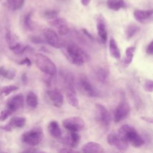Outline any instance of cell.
<instances>
[{"label":"cell","instance_id":"cell-1","mask_svg":"<svg viewBox=\"0 0 153 153\" xmlns=\"http://www.w3.org/2000/svg\"><path fill=\"white\" fill-rule=\"evenodd\" d=\"M61 48L66 58L75 65L82 66L90 59L88 54L79 46L74 43L62 44Z\"/></svg>","mask_w":153,"mask_h":153},{"label":"cell","instance_id":"cell-2","mask_svg":"<svg viewBox=\"0 0 153 153\" xmlns=\"http://www.w3.org/2000/svg\"><path fill=\"white\" fill-rule=\"evenodd\" d=\"M117 134L128 145L135 148L142 146L144 143V139L137 132L136 129L127 124L122 126L118 130Z\"/></svg>","mask_w":153,"mask_h":153},{"label":"cell","instance_id":"cell-3","mask_svg":"<svg viewBox=\"0 0 153 153\" xmlns=\"http://www.w3.org/2000/svg\"><path fill=\"white\" fill-rule=\"evenodd\" d=\"M35 64L37 68L47 75L54 76L57 73V69L54 62L45 55L37 53L35 58Z\"/></svg>","mask_w":153,"mask_h":153},{"label":"cell","instance_id":"cell-4","mask_svg":"<svg viewBox=\"0 0 153 153\" xmlns=\"http://www.w3.org/2000/svg\"><path fill=\"white\" fill-rule=\"evenodd\" d=\"M43 134L41 127H36L25 132L22 136V140L27 145L34 146L42 141Z\"/></svg>","mask_w":153,"mask_h":153},{"label":"cell","instance_id":"cell-5","mask_svg":"<svg viewBox=\"0 0 153 153\" xmlns=\"http://www.w3.org/2000/svg\"><path fill=\"white\" fill-rule=\"evenodd\" d=\"M63 127L70 131L78 132L85 127V122L79 117H71L63 121Z\"/></svg>","mask_w":153,"mask_h":153},{"label":"cell","instance_id":"cell-6","mask_svg":"<svg viewBox=\"0 0 153 153\" xmlns=\"http://www.w3.org/2000/svg\"><path fill=\"white\" fill-rule=\"evenodd\" d=\"M96 116L97 121L104 127L108 128L111 123V115L108 110L102 104L96 105Z\"/></svg>","mask_w":153,"mask_h":153},{"label":"cell","instance_id":"cell-7","mask_svg":"<svg viewBox=\"0 0 153 153\" xmlns=\"http://www.w3.org/2000/svg\"><path fill=\"white\" fill-rule=\"evenodd\" d=\"M44 37L45 42L55 48H60L62 43L59 39L57 32L51 28H45L43 30Z\"/></svg>","mask_w":153,"mask_h":153},{"label":"cell","instance_id":"cell-8","mask_svg":"<svg viewBox=\"0 0 153 153\" xmlns=\"http://www.w3.org/2000/svg\"><path fill=\"white\" fill-rule=\"evenodd\" d=\"M79 84L81 90L88 96L95 97L99 96L98 90L92 85L88 79L85 76H82L80 78Z\"/></svg>","mask_w":153,"mask_h":153},{"label":"cell","instance_id":"cell-9","mask_svg":"<svg viewBox=\"0 0 153 153\" xmlns=\"http://www.w3.org/2000/svg\"><path fill=\"white\" fill-rule=\"evenodd\" d=\"M130 108L128 103L125 101H121L115 109L114 112V121L115 123H119L123 119L127 117L130 113Z\"/></svg>","mask_w":153,"mask_h":153},{"label":"cell","instance_id":"cell-10","mask_svg":"<svg viewBox=\"0 0 153 153\" xmlns=\"http://www.w3.org/2000/svg\"><path fill=\"white\" fill-rule=\"evenodd\" d=\"M24 96L22 93L17 94L11 97L7 102V109L12 112L22 109L24 106Z\"/></svg>","mask_w":153,"mask_h":153},{"label":"cell","instance_id":"cell-11","mask_svg":"<svg viewBox=\"0 0 153 153\" xmlns=\"http://www.w3.org/2000/svg\"><path fill=\"white\" fill-rule=\"evenodd\" d=\"M49 23L51 26L55 27L57 30V32L60 35H66L69 32V28L67 22L63 18L57 17L50 20Z\"/></svg>","mask_w":153,"mask_h":153},{"label":"cell","instance_id":"cell-12","mask_svg":"<svg viewBox=\"0 0 153 153\" xmlns=\"http://www.w3.org/2000/svg\"><path fill=\"white\" fill-rule=\"evenodd\" d=\"M96 27L100 41L102 44L106 43L108 39V31L105 20L102 15H99L96 18Z\"/></svg>","mask_w":153,"mask_h":153},{"label":"cell","instance_id":"cell-13","mask_svg":"<svg viewBox=\"0 0 153 153\" xmlns=\"http://www.w3.org/2000/svg\"><path fill=\"white\" fill-rule=\"evenodd\" d=\"M107 141L110 145L114 146L120 151H126L128 146V144L123 140L117 134H109L107 137Z\"/></svg>","mask_w":153,"mask_h":153},{"label":"cell","instance_id":"cell-14","mask_svg":"<svg viewBox=\"0 0 153 153\" xmlns=\"http://www.w3.org/2000/svg\"><path fill=\"white\" fill-rule=\"evenodd\" d=\"M47 95L54 106L60 108L62 106L63 103V96L58 89L54 88L47 90Z\"/></svg>","mask_w":153,"mask_h":153},{"label":"cell","instance_id":"cell-15","mask_svg":"<svg viewBox=\"0 0 153 153\" xmlns=\"http://www.w3.org/2000/svg\"><path fill=\"white\" fill-rule=\"evenodd\" d=\"M152 14V10H136L133 13V16L136 20L143 23L151 20Z\"/></svg>","mask_w":153,"mask_h":153},{"label":"cell","instance_id":"cell-16","mask_svg":"<svg viewBox=\"0 0 153 153\" xmlns=\"http://www.w3.org/2000/svg\"><path fill=\"white\" fill-rule=\"evenodd\" d=\"M60 76L64 83L66 90L75 91L74 76L72 73L68 71H61Z\"/></svg>","mask_w":153,"mask_h":153},{"label":"cell","instance_id":"cell-17","mask_svg":"<svg viewBox=\"0 0 153 153\" xmlns=\"http://www.w3.org/2000/svg\"><path fill=\"white\" fill-rule=\"evenodd\" d=\"M82 151L83 152L102 153L104 152V149L103 146L100 144L91 141L85 143L82 146Z\"/></svg>","mask_w":153,"mask_h":153},{"label":"cell","instance_id":"cell-18","mask_svg":"<svg viewBox=\"0 0 153 153\" xmlns=\"http://www.w3.org/2000/svg\"><path fill=\"white\" fill-rule=\"evenodd\" d=\"M48 131L50 135L54 138L58 139L62 136V130L57 121L53 120L48 124Z\"/></svg>","mask_w":153,"mask_h":153},{"label":"cell","instance_id":"cell-19","mask_svg":"<svg viewBox=\"0 0 153 153\" xmlns=\"http://www.w3.org/2000/svg\"><path fill=\"white\" fill-rule=\"evenodd\" d=\"M94 72L99 82L105 83L107 81L109 76V71L107 68L100 66L97 68Z\"/></svg>","mask_w":153,"mask_h":153},{"label":"cell","instance_id":"cell-20","mask_svg":"<svg viewBox=\"0 0 153 153\" xmlns=\"http://www.w3.org/2000/svg\"><path fill=\"white\" fill-rule=\"evenodd\" d=\"M81 140L80 135L75 131H71L69 136L66 139V143L71 148H75L78 146Z\"/></svg>","mask_w":153,"mask_h":153},{"label":"cell","instance_id":"cell-21","mask_svg":"<svg viewBox=\"0 0 153 153\" xmlns=\"http://www.w3.org/2000/svg\"><path fill=\"white\" fill-rule=\"evenodd\" d=\"M109 50L111 56L116 59H119L121 57L120 51L118 48L117 44L114 38H111L109 41Z\"/></svg>","mask_w":153,"mask_h":153},{"label":"cell","instance_id":"cell-22","mask_svg":"<svg viewBox=\"0 0 153 153\" xmlns=\"http://www.w3.org/2000/svg\"><path fill=\"white\" fill-rule=\"evenodd\" d=\"M108 7L114 11H118L126 7V2L124 0H107Z\"/></svg>","mask_w":153,"mask_h":153},{"label":"cell","instance_id":"cell-23","mask_svg":"<svg viewBox=\"0 0 153 153\" xmlns=\"http://www.w3.org/2000/svg\"><path fill=\"white\" fill-rule=\"evenodd\" d=\"M140 31V27L138 25L135 23H130L129 24L126 29V38L129 40L131 38H133L136 33H137Z\"/></svg>","mask_w":153,"mask_h":153},{"label":"cell","instance_id":"cell-24","mask_svg":"<svg viewBox=\"0 0 153 153\" xmlns=\"http://www.w3.org/2000/svg\"><path fill=\"white\" fill-rule=\"evenodd\" d=\"M26 118L23 117H13L8 123L10 126L13 128H22L26 124Z\"/></svg>","mask_w":153,"mask_h":153},{"label":"cell","instance_id":"cell-25","mask_svg":"<svg viewBox=\"0 0 153 153\" xmlns=\"http://www.w3.org/2000/svg\"><path fill=\"white\" fill-rule=\"evenodd\" d=\"M66 99L68 103L72 106L77 108L79 106V100L76 95V91L72 90H66Z\"/></svg>","mask_w":153,"mask_h":153},{"label":"cell","instance_id":"cell-26","mask_svg":"<svg viewBox=\"0 0 153 153\" xmlns=\"http://www.w3.org/2000/svg\"><path fill=\"white\" fill-rule=\"evenodd\" d=\"M26 103L32 108H35L37 106L38 103V97L34 92L32 91L28 92L26 96Z\"/></svg>","mask_w":153,"mask_h":153},{"label":"cell","instance_id":"cell-27","mask_svg":"<svg viewBox=\"0 0 153 153\" xmlns=\"http://www.w3.org/2000/svg\"><path fill=\"white\" fill-rule=\"evenodd\" d=\"M134 51L135 47L134 46H130L127 48L126 50V57L123 60L124 65L128 66L131 63L133 59Z\"/></svg>","mask_w":153,"mask_h":153},{"label":"cell","instance_id":"cell-28","mask_svg":"<svg viewBox=\"0 0 153 153\" xmlns=\"http://www.w3.org/2000/svg\"><path fill=\"white\" fill-rule=\"evenodd\" d=\"M16 71L11 69H7L4 67L0 68V75L8 79H13L16 76Z\"/></svg>","mask_w":153,"mask_h":153},{"label":"cell","instance_id":"cell-29","mask_svg":"<svg viewBox=\"0 0 153 153\" xmlns=\"http://www.w3.org/2000/svg\"><path fill=\"white\" fill-rule=\"evenodd\" d=\"M27 48L28 47L27 45H24L20 43H16V44L10 47V50L16 54H21L23 53Z\"/></svg>","mask_w":153,"mask_h":153},{"label":"cell","instance_id":"cell-30","mask_svg":"<svg viewBox=\"0 0 153 153\" xmlns=\"http://www.w3.org/2000/svg\"><path fill=\"white\" fill-rule=\"evenodd\" d=\"M9 7L13 10L20 9L23 5L25 0H7Z\"/></svg>","mask_w":153,"mask_h":153},{"label":"cell","instance_id":"cell-31","mask_svg":"<svg viewBox=\"0 0 153 153\" xmlns=\"http://www.w3.org/2000/svg\"><path fill=\"white\" fill-rule=\"evenodd\" d=\"M32 16V12L30 11L25 16L24 18V25L25 27L29 30H32L33 29Z\"/></svg>","mask_w":153,"mask_h":153},{"label":"cell","instance_id":"cell-32","mask_svg":"<svg viewBox=\"0 0 153 153\" xmlns=\"http://www.w3.org/2000/svg\"><path fill=\"white\" fill-rule=\"evenodd\" d=\"M59 12L55 10H47L43 12V17L48 20L53 19L58 16Z\"/></svg>","mask_w":153,"mask_h":153},{"label":"cell","instance_id":"cell-33","mask_svg":"<svg viewBox=\"0 0 153 153\" xmlns=\"http://www.w3.org/2000/svg\"><path fill=\"white\" fill-rule=\"evenodd\" d=\"M19 89V87L14 85H10L4 87L1 90V93L5 96H7L10 94L11 93Z\"/></svg>","mask_w":153,"mask_h":153},{"label":"cell","instance_id":"cell-34","mask_svg":"<svg viewBox=\"0 0 153 153\" xmlns=\"http://www.w3.org/2000/svg\"><path fill=\"white\" fill-rule=\"evenodd\" d=\"M29 40L30 42H32L34 44H44L45 42V39H44L42 37H41L39 36H36V35L31 36L29 38Z\"/></svg>","mask_w":153,"mask_h":153},{"label":"cell","instance_id":"cell-35","mask_svg":"<svg viewBox=\"0 0 153 153\" xmlns=\"http://www.w3.org/2000/svg\"><path fill=\"white\" fill-rule=\"evenodd\" d=\"M12 113L13 112L8 109L2 111L0 112V121H5L7 118H8L12 114Z\"/></svg>","mask_w":153,"mask_h":153},{"label":"cell","instance_id":"cell-36","mask_svg":"<svg viewBox=\"0 0 153 153\" xmlns=\"http://www.w3.org/2000/svg\"><path fill=\"white\" fill-rule=\"evenodd\" d=\"M145 90L148 92H152L153 90V83L152 80L151 79H146L144 84Z\"/></svg>","mask_w":153,"mask_h":153},{"label":"cell","instance_id":"cell-37","mask_svg":"<svg viewBox=\"0 0 153 153\" xmlns=\"http://www.w3.org/2000/svg\"><path fill=\"white\" fill-rule=\"evenodd\" d=\"M146 52L148 55H152L153 54V41H151L146 48Z\"/></svg>","mask_w":153,"mask_h":153},{"label":"cell","instance_id":"cell-38","mask_svg":"<svg viewBox=\"0 0 153 153\" xmlns=\"http://www.w3.org/2000/svg\"><path fill=\"white\" fill-rule=\"evenodd\" d=\"M19 64V65H26L27 66H30L32 65V62L29 58L26 57L24 59H23L22 60L20 61Z\"/></svg>","mask_w":153,"mask_h":153},{"label":"cell","instance_id":"cell-39","mask_svg":"<svg viewBox=\"0 0 153 153\" xmlns=\"http://www.w3.org/2000/svg\"><path fill=\"white\" fill-rule=\"evenodd\" d=\"M82 33H84V35H85V36H86L88 38H89L90 40L93 41V40L94 39L93 36L87 29H82Z\"/></svg>","mask_w":153,"mask_h":153},{"label":"cell","instance_id":"cell-40","mask_svg":"<svg viewBox=\"0 0 153 153\" xmlns=\"http://www.w3.org/2000/svg\"><path fill=\"white\" fill-rule=\"evenodd\" d=\"M5 38H6V39H7V42L8 43L9 45L11 44L12 43V37H11V33L10 31H7L6 32V34H5Z\"/></svg>","mask_w":153,"mask_h":153},{"label":"cell","instance_id":"cell-41","mask_svg":"<svg viewBox=\"0 0 153 153\" xmlns=\"http://www.w3.org/2000/svg\"><path fill=\"white\" fill-rule=\"evenodd\" d=\"M78 152L77 151H75V150H74L73 148H63L60 151V152H65V153H68V152Z\"/></svg>","mask_w":153,"mask_h":153},{"label":"cell","instance_id":"cell-42","mask_svg":"<svg viewBox=\"0 0 153 153\" xmlns=\"http://www.w3.org/2000/svg\"><path fill=\"white\" fill-rule=\"evenodd\" d=\"M0 128L4 130V131H11L12 130V127L10 126L9 124H7L5 126H1Z\"/></svg>","mask_w":153,"mask_h":153},{"label":"cell","instance_id":"cell-43","mask_svg":"<svg viewBox=\"0 0 153 153\" xmlns=\"http://www.w3.org/2000/svg\"><path fill=\"white\" fill-rule=\"evenodd\" d=\"M21 79H22V82L24 84H26L27 83V75H26V73L23 74V75H22V77H21Z\"/></svg>","mask_w":153,"mask_h":153},{"label":"cell","instance_id":"cell-44","mask_svg":"<svg viewBox=\"0 0 153 153\" xmlns=\"http://www.w3.org/2000/svg\"><path fill=\"white\" fill-rule=\"evenodd\" d=\"M141 119L143 121H145L148 123H149L151 124L152 123V118L151 117H141Z\"/></svg>","mask_w":153,"mask_h":153},{"label":"cell","instance_id":"cell-45","mask_svg":"<svg viewBox=\"0 0 153 153\" xmlns=\"http://www.w3.org/2000/svg\"><path fill=\"white\" fill-rule=\"evenodd\" d=\"M90 1L91 0H81V3L84 6H87L89 4Z\"/></svg>","mask_w":153,"mask_h":153}]
</instances>
